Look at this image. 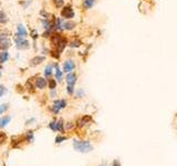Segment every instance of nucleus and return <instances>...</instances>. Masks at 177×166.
I'll use <instances>...</instances> for the list:
<instances>
[{
  "label": "nucleus",
  "mask_w": 177,
  "mask_h": 166,
  "mask_svg": "<svg viewBox=\"0 0 177 166\" xmlns=\"http://www.w3.org/2000/svg\"><path fill=\"white\" fill-rule=\"evenodd\" d=\"M73 147H74L76 151L81 152V153H87V152L92 151V149H93L92 145L86 141H74V143H73Z\"/></svg>",
  "instance_id": "1"
},
{
  "label": "nucleus",
  "mask_w": 177,
  "mask_h": 166,
  "mask_svg": "<svg viewBox=\"0 0 177 166\" xmlns=\"http://www.w3.org/2000/svg\"><path fill=\"white\" fill-rule=\"evenodd\" d=\"M61 16L63 17V18H65V19H71V18H73V17H74V11H73L72 7H71L70 5L64 6L63 9H62V11H61Z\"/></svg>",
  "instance_id": "2"
},
{
  "label": "nucleus",
  "mask_w": 177,
  "mask_h": 166,
  "mask_svg": "<svg viewBox=\"0 0 177 166\" xmlns=\"http://www.w3.org/2000/svg\"><path fill=\"white\" fill-rule=\"evenodd\" d=\"M15 42L17 44L18 49H28L29 48V42L25 40L23 38H20V37H17L15 39Z\"/></svg>",
  "instance_id": "3"
},
{
  "label": "nucleus",
  "mask_w": 177,
  "mask_h": 166,
  "mask_svg": "<svg viewBox=\"0 0 177 166\" xmlns=\"http://www.w3.org/2000/svg\"><path fill=\"white\" fill-rule=\"evenodd\" d=\"M50 129L52 131H60V132H63V121L59 120L58 122H52L51 124H49Z\"/></svg>",
  "instance_id": "4"
},
{
  "label": "nucleus",
  "mask_w": 177,
  "mask_h": 166,
  "mask_svg": "<svg viewBox=\"0 0 177 166\" xmlns=\"http://www.w3.org/2000/svg\"><path fill=\"white\" fill-rule=\"evenodd\" d=\"M67 105V102L64 100H57L54 101V106H53V112L54 113H58L61 108H65Z\"/></svg>",
  "instance_id": "5"
},
{
  "label": "nucleus",
  "mask_w": 177,
  "mask_h": 166,
  "mask_svg": "<svg viewBox=\"0 0 177 166\" xmlns=\"http://www.w3.org/2000/svg\"><path fill=\"white\" fill-rule=\"evenodd\" d=\"M75 68V64L73 63V61L69 60V61H65L64 62V66H63V71L67 72V73H70L71 71H73V69Z\"/></svg>",
  "instance_id": "6"
},
{
  "label": "nucleus",
  "mask_w": 177,
  "mask_h": 166,
  "mask_svg": "<svg viewBox=\"0 0 177 166\" xmlns=\"http://www.w3.org/2000/svg\"><path fill=\"white\" fill-rule=\"evenodd\" d=\"M67 39L65 38H63L62 37V39L60 40V42L55 46V48H57V50H58V53H61L63 50H64V48L67 47Z\"/></svg>",
  "instance_id": "7"
},
{
  "label": "nucleus",
  "mask_w": 177,
  "mask_h": 166,
  "mask_svg": "<svg viewBox=\"0 0 177 166\" xmlns=\"http://www.w3.org/2000/svg\"><path fill=\"white\" fill-rule=\"evenodd\" d=\"M76 82V75L75 73H69L67 75V85H74Z\"/></svg>",
  "instance_id": "8"
},
{
  "label": "nucleus",
  "mask_w": 177,
  "mask_h": 166,
  "mask_svg": "<svg viewBox=\"0 0 177 166\" xmlns=\"http://www.w3.org/2000/svg\"><path fill=\"white\" fill-rule=\"evenodd\" d=\"M35 86L38 88V89H44L45 86H47V81L43 79V78H38L37 80H35Z\"/></svg>",
  "instance_id": "9"
},
{
  "label": "nucleus",
  "mask_w": 177,
  "mask_h": 166,
  "mask_svg": "<svg viewBox=\"0 0 177 166\" xmlns=\"http://www.w3.org/2000/svg\"><path fill=\"white\" fill-rule=\"evenodd\" d=\"M9 47H10V40L8 38H2L0 40V49L3 51V50L8 49Z\"/></svg>",
  "instance_id": "10"
},
{
  "label": "nucleus",
  "mask_w": 177,
  "mask_h": 166,
  "mask_svg": "<svg viewBox=\"0 0 177 166\" xmlns=\"http://www.w3.org/2000/svg\"><path fill=\"white\" fill-rule=\"evenodd\" d=\"M27 31L25 29L23 28V25H18V33H17V37H20V38H25L27 37Z\"/></svg>",
  "instance_id": "11"
},
{
  "label": "nucleus",
  "mask_w": 177,
  "mask_h": 166,
  "mask_svg": "<svg viewBox=\"0 0 177 166\" xmlns=\"http://www.w3.org/2000/svg\"><path fill=\"white\" fill-rule=\"evenodd\" d=\"M74 27H75V23L72 22V21H67V22H63L62 23V28L64 30H72Z\"/></svg>",
  "instance_id": "12"
},
{
  "label": "nucleus",
  "mask_w": 177,
  "mask_h": 166,
  "mask_svg": "<svg viewBox=\"0 0 177 166\" xmlns=\"http://www.w3.org/2000/svg\"><path fill=\"white\" fill-rule=\"evenodd\" d=\"M10 121H11V117H10V116H5V117H2V118L0 120V129H1V127H5Z\"/></svg>",
  "instance_id": "13"
},
{
  "label": "nucleus",
  "mask_w": 177,
  "mask_h": 166,
  "mask_svg": "<svg viewBox=\"0 0 177 166\" xmlns=\"http://www.w3.org/2000/svg\"><path fill=\"white\" fill-rule=\"evenodd\" d=\"M44 61V57H35L31 60V66H37V64H40L41 62Z\"/></svg>",
  "instance_id": "14"
},
{
  "label": "nucleus",
  "mask_w": 177,
  "mask_h": 166,
  "mask_svg": "<svg viewBox=\"0 0 177 166\" xmlns=\"http://www.w3.org/2000/svg\"><path fill=\"white\" fill-rule=\"evenodd\" d=\"M89 121H91V116L86 115V116H83L80 121H79V126H84Z\"/></svg>",
  "instance_id": "15"
},
{
  "label": "nucleus",
  "mask_w": 177,
  "mask_h": 166,
  "mask_svg": "<svg viewBox=\"0 0 177 166\" xmlns=\"http://www.w3.org/2000/svg\"><path fill=\"white\" fill-rule=\"evenodd\" d=\"M8 59H9V53H8V52H6V51H2V52L0 53V63H3V62H6Z\"/></svg>",
  "instance_id": "16"
},
{
  "label": "nucleus",
  "mask_w": 177,
  "mask_h": 166,
  "mask_svg": "<svg viewBox=\"0 0 177 166\" xmlns=\"http://www.w3.org/2000/svg\"><path fill=\"white\" fill-rule=\"evenodd\" d=\"M94 2H95V0H84V1H83V7H84L85 9L92 8Z\"/></svg>",
  "instance_id": "17"
},
{
  "label": "nucleus",
  "mask_w": 177,
  "mask_h": 166,
  "mask_svg": "<svg viewBox=\"0 0 177 166\" xmlns=\"http://www.w3.org/2000/svg\"><path fill=\"white\" fill-rule=\"evenodd\" d=\"M8 21V18L3 11H0V23H6Z\"/></svg>",
  "instance_id": "18"
},
{
  "label": "nucleus",
  "mask_w": 177,
  "mask_h": 166,
  "mask_svg": "<svg viewBox=\"0 0 177 166\" xmlns=\"http://www.w3.org/2000/svg\"><path fill=\"white\" fill-rule=\"evenodd\" d=\"M55 76H57V79H58V81H61V79H62V71L59 69V66H58V64L55 66Z\"/></svg>",
  "instance_id": "19"
},
{
  "label": "nucleus",
  "mask_w": 177,
  "mask_h": 166,
  "mask_svg": "<svg viewBox=\"0 0 177 166\" xmlns=\"http://www.w3.org/2000/svg\"><path fill=\"white\" fill-rule=\"evenodd\" d=\"M44 74H45L47 78H48V76H50V75L52 74V66H48L47 68H45V70H44Z\"/></svg>",
  "instance_id": "20"
},
{
  "label": "nucleus",
  "mask_w": 177,
  "mask_h": 166,
  "mask_svg": "<svg viewBox=\"0 0 177 166\" xmlns=\"http://www.w3.org/2000/svg\"><path fill=\"white\" fill-rule=\"evenodd\" d=\"M9 105L6 103V104H2V105H0V115H2L7 110H8Z\"/></svg>",
  "instance_id": "21"
},
{
  "label": "nucleus",
  "mask_w": 177,
  "mask_h": 166,
  "mask_svg": "<svg viewBox=\"0 0 177 166\" xmlns=\"http://www.w3.org/2000/svg\"><path fill=\"white\" fill-rule=\"evenodd\" d=\"M81 44H82V43H81V41H80V40H75V41L71 42V44H70V46H71L72 48H77V47H80Z\"/></svg>",
  "instance_id": "22"
},
{
  "label": "nucleus",
  "mask_w": 177,
  "mask_h": 166,
  "mask_svg": "<svg viewBox=\"0 0 177 166\" xmlns=\"http://www.w3.org/2000/svg\"><path fill=\"white\" fill-rule=\"evenodd\" d=\"M55 86H57V82H55V80H50V81H49V88H50L51 90H54Z\"/></svg>",
  "instance_id": "23"
},
{
  "label": "nucleus",
  "mask_w": 177,
  "mask_h": 166,
  "mask_svg": "<svg viewBox=\"0 0 177 166\" xmlns=\"http://www.w3.org/2000/svg\"><path fill=\"white\" fill-rule=\"evenodd\" d=\"M64 140H67V137H64V136H57L55 137V143H61V142L64 141Z\"/></svg>",
  "instance_id": "24"
},
{
  "label": "nucleus",
  "mask_w": 177,
  "mask_h": 166,
  "mask_svg": "<svg viewBox=\"0 0 177 166\" xmlns=\"http://www.w3.org/2000/svg\"><path fill=\"white\" fill-rule=\"evenodd\" d=\"M6 92H7V89H6L5 86L0 85V98H1V96H2V95H3L5 93H6Z\"/></svg>",
  "instance_id": "25"
},
{
  "label": "nucleus",
  "mask_w": 177,
  "mask_h": 166,
  "mask_svg": "<svg viewBox=\"0 0 177 166\" xmlns=\"http://www.w3.org/2000/svg\"><path fill=\"white\" fill-rule=\"evenodd\" d=\"M73 86L74 85H67V93L69 94H73V91H74L73 90Z\"/></svg>",
  "instance_id": "26"
},
{
  "label": "nucleus",
  "mask_w": 177,
  "mask_h": 166,
  "mask_svg": "<svg viewBox=\"0 0 177 166\" xmlns=\"http://www.w3.org/2000/svg\"><path fill=\"white\" fill-rule=\"evenodd\" d=\"M5 140H6V135L2 134V133H0V143L2 141H5Z\"/></svg>",
  "instance_id": "27"
},
{
  "label": "nucleus",
  "mask_w": 177,
  "mask_h": 166,
  "mask_svg": "<svg viewBox=\"0 0 177 166\" xmlns=\"http://www.w3.org/2000/svg\"><path fill=\"white\" fill-rule=\"evenodd\" d=\"M6 33L5 32H2V31H0V40L2 39V38H6V35H5Z\"/></svg>",
  "instance_id": "28"
},
{
  "label": "nucleus",
  "mask_w": 177,
  "mask_h": 166,
  "mask_svg": "<svg viewBox=\"0 0 177 166\" xmlns=\"http://www.w3.org/2000/svg\"><path fill=\"white\" fill-rule=\"evenodd\" d=\"M73 125H72V123H67V129H71Z\"/></svg>",
  "instance_id": "29"
},
{
  "label": "nucleus",
  "mask_w": 177,
  "mask_h": 166,
  "mask_svg": "<svg viewBox=\"0 0 177 166\" xmlns=\"http://www.w3.org/2000/svg\"><path fill=\"white\" fill-rule=\"evenodd\" d=\"M0 75H1V73H0Z\"/></svg>",
  "instance_id": "30"
}]
</instances>
